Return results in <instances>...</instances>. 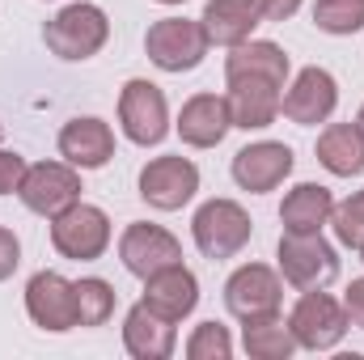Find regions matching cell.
Returning <instances> with one entry per match:
<instances>
[{"label":"cell","mask_w":364,"mask_h":360,"mask_svg":"<svg viewBox=\"0 0 364 360\" xmlns=\"http://www.w3.org/2000/svg\"><path fill=\"white\" fill-rule=\"evenodd\" d=\"M199 195V166L182 153L153 157L140 170V199L157 212H178Z\"/></svg>","instance_id":"cell-10"},{"label":"cell","mask_w":364,"mask_h":360,"mask_svg":"<svg viewBox=\"0 0 364 360\" xmlns=\"http://www.w3.org/2000/svg\"><path fill=\"white\" fill-rule=\"evenodd\" d=\"M140 301H144L149 309H157L161 318L182 322V318H191L195 305H199V280H195L191 268L170 263V268L153 271V275L144 280V297H140Z\"/></svg>","instance_id":"cell-18"},{"label":"cell","mask_w":364,"mask_h":360,"mask_svg":"<svg viewBox=\"0 0 364 360\" xmlns=\"http://www.w3.org/2000/svg\"><path fill=\"white\" fill-rule=\"evenodd\" d=\"M51 246H55L60 259H73V263L102 259L110 250V216L97 203L77 199L73 208L51 216Z\"/></svg>","instance_id":"cell-5"},{"label":"cell","mask_w":364,"mask_h":360,"mask_svg":"<svg viewBox=\"0 0 364 360\" xmlns=\"http://www.w3.org/2000/svg\"><path fill=\"white\" fill-rule=\"evenodd\" d=\"M157 4H186V0H157Z\"/></svg>","instance_id":"cell-35"},{"label":"cell","mask_w":364,"mask_h":360,"mask_svg":"<svg viewBox=\"0 0 364 360\" xmlns=\"http://www.w3.org/2000/svg\"><path fill=\"white\" fill-rule=\"evenodd\" d=\"M73 288H77V327H106L119 305L114 284L102 275H81L73 280Z\"/></svg>","instance_id":"cell-25"},{"label":"cell","mask_w":364,"mask_h":360,"mask_svg":"<svg viewBox=\"0 0 364 360\" xmlns=\"http://www.w3.org/2000/svg\"><path fill=\"white\" fill-rule=\"evenodd\" d=\"M348 203H352V212H356V216H360V221H364V191H356V195H352Z\"/></svg>","instance_id":"cell-33"},{"label":"cell","mask_w":364,"mask_h":360,"mask_svg":"<svg viewBox=\"0 0 364 360\" xmlns=\"http://www.w3.org/2000/svg\"><path fill=\"white\" fill-rule=\"evenodd\" d=\"M314 26L322 34H335V38L356 34V30H364V0H318Z\"/></svg>","instance_id":"cell-26"},{"label":"cell","mask_w":364,"mask_h":360,"mask_svg":"<svg viewBox=\"0 0 364 360\" xmlns=\"http://www.w3.org/2000/svg\"><path fill=\"white\" fill-rule=\"evenodd\" d=\"M275 259H279L284 284H292L296 292L326 288L339 280V255L322 233H284L275 246Z\"/></svg>","instance_id":"cell-6"},{"label":"cell","mask_w":364,"mask_h":360,"mask_svg":"<svg viewBox=\"0 0 364 360\" xmlns=\"http://www.w3.org/2000/svg\"><path fill=\"white\" fill-rule=\"evenodd\" d=\"M110 38V17L102 4L93 0H77V4H64L47 26H43V43L55 60H68V64H81L93 60Z\"/></svg>","instance_id":"cell-1"},{"label":"cell","mask_w":364,"mask_h":360,"mask_svg":"<svg viewBox=\"0 0 364 360\" xmlns=\"http://www.w3.org/2000/svg\"><path fill=\"white\" fill-rule=\"evenodd\" d=\"M17 263H21V242H17V233H13V229H4V225H0V284L17 271Z\"/></svg>","instance_id":"cell-30"},{"label":"cell","mask_w":364,"mask_h":360,"mask_svg":"<svg viewBox=\"0 0 364 360\" xmlns=\"http://www.w3.org/2000/svg\"><path fill=\"white\" fill-rule=\"evenodd\" d=\"M242 348H246V356H255V360H288L296 352V339H292L288 318L267 314V318L242 322Z\"/></svg>","instance_id":"cell-24"},{"label":"cell","mask_w":364,"mask_h":360,"mask_svg":"<svg viewBox=\"0 0 364 360\" xmlns=\"http://www.w3.org/2000/svg\"><path fill=\"white\" fill-rule=\"evenodd\" d=\"M225 85H229L225 102H229L233 127H242V132H263V127H272L275 119H279V97H284L279 85L255 81V77H237V81H225Z\"/></svg>","instance_id":"cell-19"},{"label":"cell","mask_w":364,"mask_h":360,"mask_svg":"<svg viewBox=\"0 0 364 360\" xmlns=\"http://www.w3.org/2000/svg\"><path fill=\"white\" fill-rule=\"evenodd\" d=\"M186 356L191 360H229L233 356V335L220 322H199L186 339Z\"/></svg>","instance_id":"cell-27"},{"label":"cell","mask_w":364,"mask_h":360,"mask_svg":"<svg viewBox=\"0 0 364 360\" xmlns=\"http://www.w3.org/2000/svg\"><path fill=\"white\" fill-rule=\"evenodd\" d=\"M356 255H360V263H364V242H360V250H356Z\"/></svg>","instance_id":"cell-36"},{"label":"cell","mask_w":364,"mask_h":360,"mask_svg":"<svg viewBox=\"0 0 364 360\" xmlns=\"http://www.w3.org/2000/svg\"><path fill=\"white\" fill-rule=\"evenodd\" d=\"M178 322L161 318L157 309H149L144 301H136L127 314H123V348L127 356L136 360H170L178 348Z\"/></svg>","instance_id":"cell-17"},{"label":"cell","mask_w":364,"mask_h":360,"mask_svg":"<svg viewBox=\"0 0 364 360\" xmlns=\"http://www.w3.org/2000/svg\"><path fill=\"white\" fill-rule=\"evenodd\" d=\"M255 221L237 199H203L191 216V242L203 259H233L250 246Z\"/></svg>","instance_id":"cell-2"},{"label":"cell","mask_w":364,"mask_h":360,"mask_svg":"<svg viewBox=\"0 0 364 360\" xmlns=\"http://www.w3.org/2000/svg\"><path fill=\"white\" fill-rule=\"evenodd\" d=\"M292 64H288V51L272 43V38H246L237 47H229L225 55V81H237V77H255V81H272L284 90Z\"/></svg>","instance_id":"cell-20"},{"label":"cell","mask_w":364,"mask_h":360,"mask_svg":"<svg viewBox=\"0 0 364 360\" xmlns=\"http://www.w3.org/2000/svg\"><path fill=\"white\" fill-rule=\"evenodd\" d=\"M60 157L77 170H102L110 157H114V132L106 119L97 115H77L60 127V140H55Z\"/></svg>","instance_id":"cell-15"},{"label":"cell","mask_w":364,"mask_h":360,"mask_svg":"<svg viewBox=\"0 0 364 360\" xmlns=\"http://www.w3.org/2000/svg\"><path fill=\"white\" fill-rule=\"evenodd\" d=\"M292 166H296V157H292V149L284 140H255V144H246V149L233 153L229 174H233V182L242 191L267 195V191H275L279 182L292 174Z\"/></svg>","instance_id":"cell-14"},{"label":"cell","mask_w":364,"mask_h":360,"mask_svg":"<svg viewBox=\"0 0 364 360\" xmlns=\"http://www.w3.org/2000/svg\"><path fill=\"white\" fill-rule=\"evenodd\" d=\"M174 132L182 136L186 149H216V144L233 132L225 93H195V97H186L182 110H178Z\"/></svg>","instance_id":"cell-16"},{"label":"cell","mask_w":364,"mask_h":360,"mask_svg":"<svg viewBox=\"0 0 364 360\" xmlns=\"http://www.w3.org/2000/svg\"><path fill=\"white\" fill-rule=\"evenodd\" d=\"M279 301H284V275L267 263H242L225 280V309L237 322L279 314Z\"/></svg>","instance_id":"cell-9"},{"label":"cell","mask_w":364,"mask_h":360,"mask_svg":"<svg viewBox=\"0 0 364 360\" xmlns=\"http://www.w3.org/2000/svg\"><path fill=\"white\" fill-rule=\"evenodd\" d=\"M203 34L212 47H237L246 38H255L263 13H259V0H208L203 4Z\"/></svg>","instance_id":"cell-21"},{"label":"cell","mask_w":364,"mask_h":360,"mask_svg":"<svg viewBox=\"0 0 364 360\" xmlns=\"http://www.w3.org/2000/svg\"><path fill=\"white\" fill-rule=\"evenodd\" d=\"M339 106V81L335 73L309 64L292 77V85H284V97H279V115L296 127H318L335 115Z\"/></svg>","instance_id":"cell-11"},{"label":"cell","mask_w":364,"mask_h":360,"mask_svg":"<svg viewBox=\"0 0 364 360\" xmlns=\"http://www.w3.org/2000/svg\"><path fill=\"white\" fill-rule=\"evenodd\" d=\"M21 179H26V157L13 149H0V195H17Z\"/></svg>","instance_id":"cell-29"},{"label":"cell","mask_w":364,"mask_h":360,"mask_svg":"<svg viewBox=\"0 0 364 360\" xmlns=\"http://www.w3.org/2000/svg\"><path fill=\"white\" fill-rule=\"evenodd\" d=\"M301 4L305 0H259V13H263V21H288Z\"/></svg>","instance_id":"cell-32"},{"label":"cell","mask_w":364,"mask_h":360,"mask_svg":"<svg viewBox=\"0 0 364 360\" xmlns=\"http://www.w3.org/2000/svg\"><path fill=\"white\" fill-rule=\"evenodd\" d=\"M343 309H348V322L364 331V275L343 288Z\"/></svg>","instance_id":"cell-31"},{"label":"cell","mask_w":364,"mask_h":360,"mask_svg":"<svg viewBox=\"0 0 364 360\" xmlns=\"http://www.w3.org/2000/svg\"><path fill=\"white\" fill-rule=\"evenodd\" d=\"M331 212H335L331 186L296 182L279 203V225H284V233H322L331 225Z\"/></svg>","instance_id":"cell-22"},{"label":"cell","mask_w":364,"mask_h":360,"mask_svg":"<svg viewBox=\"0 0 364 360\" xmlns=\"http://www.w3.org/2000/svg\"><path fill=\"white\" fill-rule=\"evenodd\" d=\"M0 144H4V123H0Z\"/></svg>","instance_id":"cell-37"},{"label":"cell","mask_w":364,"mask_h":360,"mask_svg":"<svg viewBox=\"0 0 364 360\" xmlns=\"http://www.w3.org/2000/svg\"><path fill=\"white\" fill-rule=\"evenodd\" d=\"M288 327H292V339L296 348L305 352H335L348 335V309L339 297H331L326 288H305L288 314Z\"/></svg>","instance_id":"cell-3"},{"label":"cell","mask_w":364,"mask_h":360,"mask_svg":"<svg viewBox=\"0 0 364 360\" xmlns=\"http://www.w3.org/2000/svg\"><path fill=\"white\" fill-rule=\"evenodd\" d=\"M356 127H360V132H364V106H360V115H356Z\"/></svg>","instance_id":"cell-34"},{"label":"cell","mask_w":364,"mask_h":360,"mask_svg":"<svg viewBox=\"0 0 364 360\" xmlns=\"http://www.w3.org/2000/svg\"><path fill=\"white\" fill-rule=\"evenodd\" d=\"M331 229H335V242L339 246H348V250H360L364 242V221L352 212V203L343 199V203H335V212H331Z\"/></svg>","instance_id":"cell-28"},{"label":"cell","mask_w":364,"mask_h":360,"mask_svg":"<svg viewBox=\"0 0 364 360\" xmlns=\"http://www.w3.org/2000/svg\"><path fill=\"white\" fill-rule=\"evenodd\" d=\"M26 314L38 331H77V288L60 271H34L26 284Z\"/></svg>","instance_id":"cell-12"},{"label":"cell","mask_w":364,"mask_h":360,"mask_svg":"<svg viewBox=\"0 0 364 360\" xmlns=\"http://www.w3.org/2000/svg\"><path fill=\"white\" fill-rule=\"evenodd\" d=\"M208 47L212 43L203 34V21H195V17H161L144 34V55L153 60V68L174 73V77L199 68L203 55H208Z\"/></svg>","instance_id":"cell-4"},{"label":"cell","mask_w":364,"mask_h":360,"mask_svg":"<svg viewBox=\"0 0 364 360\" xmlns=\"http://www.w3.org/2000/svg\"><path fill=\"white\" fill-rule=\"evenodd\" d=\"M318 162L335 179H356L364 174V132L356 123H326L318 136Z\"/></svg>","instance_id":"cell-23"},{"label":"cell","mask_w":364,"mask_h":360,"mask_svg":"<svg viewBox=\"0 0 364 360\" xmlns=\"http://www.w3.org/2000/svg\"><path fill=\"white\" fill-rule=\"evenodd\" d=\"M119 127L140 149L161 144L170 136V102H166L161 85H153L144 77H132L119 90Z\"/></svg>","instance_id":"cell-7"},{"label":"cell","mask_w":364,"mask_h":360,"mask_svg":"<svg viewBox=\"0 0 364 360\" xmlns=\"http://www.w3.org/2000/svg\"><path fill=\"white\" fill-rule=\"evenodd\" d=\"M81 170L68 166V162H38V166H26V179L17 186V199L34 212V216H60L64 208H73L81 199Z\"/></svg>","instance_id":"cell-8"},{"label":"cell","mask_w":364,"mask_h":360,"mask_svg":"<svg viewBox=\"0 0 364 360\" xmlns=\"http://www.w3.org/2000/svg\"><path fill=\"white\" fill-rule=\"evenodd\" d=\"M119 263L132 271L136 280H149L153 271L182 263V242L161 229V225H149V221H132L119 238Z\"/></svg>","instance_id":"cell-13"}]
</instances>
